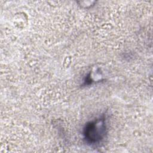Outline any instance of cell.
Here are the masks:
<instances>
[{
  "mask_svg": "<svg viewBox=\"0 0 153 153\" xmlns=\"http://www.w3.org/2000/svg\"><path fill=\"white\" fill-rule=\"evenodd\" d=\"M107 132L105 117L103 115L88 122L83 128L84 139L91 146L99 145L105 138Z\"/></svg>",
  "mask_w": 153,
  "mask_h": 153,
  "instance_id": "cell-1",
  "label": "cell"
}]
</instances>
